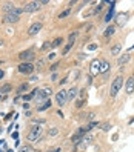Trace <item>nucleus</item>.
<instances>
[{
  "label": "nucleus",
  "instance_id": "nucleus-36",
  "mask_svg": "<svg viewBox=\"0 0 134 152\" xmlns=\"http://www.w3.org/2000/svg\"><path fill=\"white\" fill-rule=\"evenodd\" d=\"M96 49H97V45H96V43H93V45H90V46H88V51H96Z\"/></svg>",
  "mask_w": 134,
  "mask_h": 152
},
{
  "label": "nucleus",
  "instance_id": "nucleus-9",
  "mask_svg": "<svg viewBox=\"0 0 134 152\" xmlns=\"http://www.w3.org/2000/svg\"><path fill=\"white\" fill-rule=\"evenodd\" d=\"M19 57H20V60L23 63H29V60L34 59V52L33 51H23V52L19 54Z\"/></svg>",
  "mask_w": 134,
  "mask_h": 152
},
{
  "label": "nucleus",
  "instance_id": "nucleus-43",
  "mask_svg": "<svg viewBox=\"0 0 134 152\" xmlns=\"http://www.w3.org/2000/svg\"><path fill=\"white\" fill-rule=\"evenodd\" d=\"M23 109H29V105L28 103H23Z\"/></svg>",
  "mask_w": 134,
  "mask_h": 152
},
{
  "label": "nucleus",
  "instance_id": "nucleus-38",
  "mask_svg": "<svg viewBox=\"0 0 134 152\" xmlns=\"http://www.w3.org/2000/svg\"><path fill=\"white\" fill-rule=\"evenodd\" d=\"M56 59V52H51V54L48 55V60H54Z\"/></svg>",
  "mask_w": 134,
  "mask_h": 152
},
{
  "label": "nucleus",
  "instance_id": "nucleus-28",
  "mask_svg": "<svg viewBox=\"0 0 134 152\" xmlns=\"http://www.w3.org/2000/svg\"><path fill=\"white\" fill-rule=\"evenodd\" d=\"M109 129H111V124L108 123V121H106V123H103V124H102V131L108 132V131H109Z\"/></svg>",
  "mask_w": 134,
  "mask_h": 152
},
{
  "label": "nucleus",
  "instance_id": "nucleus-11",
  "mask_svg": "<svg viewBox=\"0 0 134 152\" xmlns=\"http://www.w3.org/2000/svg\"><path fill=\"white\" fill-rule=\"evenodd\" d=\"M40 29H42V23H40V22H37V23L31 25V28L28 29V34H29V36H37V34L40 32Z\"/></svg>",
  "mask_w": 134,
  "mask_h": 152
},
{
  "label": "nucleus",
  "instance_id": "nucleus-16",
  "mask_svg": "<svg viewBox=\"0 0 134 152\" xmlns=\"http://www.w3.org/2000/svg\"><path fill=\"white\" fill-rule=\"evenodd\" d=\"M114 32H116V26H114V25H109L108 28L105 29L103 36H105V37H111V36H114Z\"/></svg>",
  "mask_w": 134,
  "mask_h": 152
},
{
  "label": "nucleus",
  "instance_id": "nucleus-6",
  "mask_svg": "<svg viewBox=\"0 0 134 152\" xmlns=\"http://www.w3.org/2000/svg\"><path fill=\"white\" fill-rule=\"evenodd\" d=\"M34 69L36 68H34L33 63H20L19 64V72H22V74H31Z\"/></svg>",
  "mask_w": 134,
  "mask_h": 152
},
{
  "label": "nucleus",
  "instance_id": "nucleus-40",
  "mask_svg": "<svg viewBox=\"0 0 134 152\" xmlns=\"http://www.w3.org/2000/svg\"><path fill=\"white\" fill-rule=\"evenodd\" d=\"M34 95H33V94H28V95H25V100H31V98H33Z\"/></svg>",
  "mask_w": 134,
  "mask_h": 152
},
{
  "label": "nucleus",
  "instance_id": "nucleus-12",
  "mask_svg": "<svg viewBox=\"0 0 134 152\" xmlns=\"http://www.w3.org/2000/svg\"><path fill=\"white\" fill-rule=\"evenodd\" d=\"M125 91L126 94H133L134 92V77H129L125 83Z\"/></svg>",
  "mask_w": 134,
  "mask_h": 152
},
{
  "label": "nucleus",
  "instance_id": "nucleus-17",
  "mask_svg": "<svg viewBox=\"0 0 134 152\" xmlns=\"http://www.w3.org/2000/svg\"><path fill=\"white\" fill-rule=\"evenodd\" d=\"M129 54H123V55H120L119 57V60H117V63H119V66H122V64H125V63H128L129 62Z\"/></svg>",
  "mask_w": 134,
  "mask_h": 152
},
{
  "label": "nucleus",
  "instance_id": "nucleus-3",
  "mask_svg": "<svg viewBox=\"0 0 134 152\" xmlns=\"http://www.w3.org/2000/svg\"><path fill=\"white\" fill-rule=\"evenodd\" d=\"M56 101H57V105H59V106L66 105V101H68V91L60 89L59 92L56 94Z\"/></svg>",
  "mask_w": 134,
  "mask_h": 152
},
{
  "label": "nucleus",
  "instance_id": "nucleus-1",
  "mask_svg": "<svg viewBox=\"0 0 134 152\" xmlns=\"http://www.w3.org/2000/svg\"><path fill=\"white\" fill-rule=\"evenodd\" d=\"M31 94H33V95L36 97L39 101H46V100H48V97L52 94V89H51V88H45V89H34Z\"/></svg>",
  "mask_w": 134,
  "mask_h": 152
},
{
  "label": "nucleus",
  "instance_id": "nucleus-19",
  "mask_svg": "<svg viewBox=\"0 0 134 152\" xmlns=\"http://www.w3.org/2000/svg\"><path fill=\"white\" fill-rule=\"evenodd\" d=\"M120 49H122V45H120V43H116L113 48H111V54H113V55H119Z\"/></svg>",
  "mask_w": 134,
  "mask_h": 152
},
{
  "label": "nucleus",
  "instance_id": "nucleus-37",
  "mask_svg": "<svg viewBox=\"0 0 134 152\" xmlns=\"http://www.w3.org/2000/svg\"><path fill=\"white\" fill-rule=\"evenodd\" d=\"M83 103H85V100H83V98H80V100L77 101V105H76V106H77V108H82Z\"/></svg>",
  "mask_w": 134,
  "mask_h": 152
},
{
  "label": "nucleus",
  "instance_id": "nucleus-32",
  "mask_svg": "<svg viewBox=\"0 0 134 152\" xmlns=\"http://www.w3.org/2000/svg\"><path fill=\"white\" fill-rule=\"evenodd\" d=\"M31 149H29V146H20V149H19V152H29Z\"/></svg>",
  "mask_w": 134,
  "mask_h": 152
},
{
  "label": "nucleus",
  "instance_id": "nucleus-30",
  "mask_svg": "<svg viewBox=\"0 0 134 152\" xmlns=\"http://www.w3.org/2000/svg\"><path fill=\"white\" fill-rule=\"evenodd\" d=\"M102 9H103V3H99V6H96V9H94V14H99Z\"/></svg>",
  "mask_w": 134,
  "mask_h": 152
},
{
  "label": "nucleus",
  "instance_id": "nucleus-47",
  "mask_svg": "<svg viewBox=\"0 0 134 152\" xmlns=\"http://www.w3.org/2000/svg\"><path fill=\"white\" fill-rule=\"evenodd\" d=\"M74 152H76V151H74Z\"/></svg>",
  "mask_w": 134,
  "mask_h": 152
},
{
  "label": "nucleus",
  "instance_id": "nucleus-8",
  "mask_svg": "<svg viewBox=\"0 0 134 152\" xmlns=\"http://www.w3.org/2000/svg\"><path fill=\"white\" fill-rule=\"evenodd\" d=\"M91 69H90V72H91V75H97V74H100V60H93L91 62Z\"/></svg>",
  "mask_w": 134,
  "mask_h": 152
},
{
  "label": "nucleus",
  "instance_id": "nucleus-39",
  "mask_svg": "<svg viewBox=\"0 0 134 152\" xmlns=\"http://www.w3.org/2000/svg\"><path fill=\"white\" fill-rule=\"evenodd\" d=\"M57 68H59V63H54V64H52V66H51V71L54 72V71L57 69Z\"/></svg>",
  "mask_w": 134,
  "mask_h": 152
},
{
  "label": "nucleus",
  "instance_id": "nucleus-24",
  "mask_svg": "<svg viewBox=\"0 0 134 152\" xmlns=\"http://www.w3.org/2000/svg\"><path fill=\"white\" fill-rule=\"evenodd\" d=\"M77 36H79V32H71V34H70V37H68L70 43H74V40L77 39Z\"/></svg>",
  "mask_w": 134,
  "mask_h": 152
},
{
  "label": "nucleus",
  "instance_id": "nucleus-7",
  "mask_svg": "<svg viewBox=\"0 0 134 152\" xmlns=\"http://www.w3.org/2000/svg\"><path fill=\"white\" fill-rule=\"evenodd\" d=\"M39 8H40L39 2H29L28 5L23 6V13H36V11H39Z\"/></svg>",
  "mask_w": 134,
  "mask_h": 152
},
{
  "label": "nucleus",
  "instance_id": "nucleus-15",
  "mask_svg": "<svg viewBox=\"0 0 134 152\" xmlns=\"http://www.w3.org/2000/svg\"><path fill=\"white\" fill-rule=\"evenodd\" d=\"M77 94H79V89L76 88V86H72V88L68 91V100H74V98L77 97Z\"/></svg>",
  "mask_w": 134,
  "mask_h": 152
},
{
  "label": "nucleus",
  "instance_id": "nucleus-21",
  "mask_svg": "<svg viewBox=\"0 0 134 152\" xmlns=\"http://www.w3.org/2000/svg\"><path fill=\"white\" fill-rule=\"evenodd\" d=\"M114 17V8H109V11H108V14H106V17L103 18V20L106 22V23H108V22H111V18Z\"/></svg>",
  "mask_w": 134,
  "mask_h": 152
},
{
  "label": "nucleus",
  "instance_id": "nucleus-14",
  "mask_svg": "<svg viewBox=\"0 0 134 152\" xmlns=\"http://www.w3.org/2000/svg\"><path fill=\"white\" fill-rule=\"evenodd\" d=\"M109 71V62L108 60H100V74H106Z\"/></svg>",
  "mask_w": 134,
  "mask_h": 152
},
{
  "label": "nucleus",
  "instance_id": "nucleus-33",
  "mask_svg": "<svg viewBox=\"0 0 134 152\" xmlns=\"http://www.w3.org/2000/svg\"><path fill=\"white\" fill-rule=\"evenodd\" d=\"M66 16H70V9L63 11V13H62V14H60V16H59V18H65V17H66Z\"/></svg>",
  "mask_w": 134,
  "mask_h": 152
},
{
  "label": "nucleus",
  "instance_id": "nucleus-31",
  "mask_svg": "<svg viewBox=\"0 0 134 152\" xmlns=\"http://www.w3.org/2000/svg\"><path fill=\"white\" fill-rule=\"evenodd\" d=\"M96 126H99V123H97V121H91V123H90V126H86V128H88V131H91V129L96 128Z\"/></svg>",
  "mask_w": 134,
  "mask_h": 152
},
{
  "label": "nucleus",
  "instance_id": "nucleus-46",
  "mask_svg": "<svg viewBox=\"0 0 134 152\" xmlns=\"http://www.w3.org/2000/svg\"><path fill=\"white\" fill-rule=\"evenodd\" d=\"M0 152H2V151H0Z\"/></svg>",
  "mask_w": 134,
  "mask_h": 152
},
{
  "label": "nucleus",
  "instance_id": "nucleus-27",
  "mask_svg": "<svg viewBox=\"0 0 134 152\" xmlns=\"http://www.w3.org/2000/svg\"><path fill=\"white\" fill-rule=\"evenodd\" d=\"M43 64H45V62H43V60H37V63H36V66H34V68H37V69H42V68H43Z\"/></svg>",
  "mask_w": 134,
  "mask_h": 152
},
{
  "label": "nucleus",
  "instance_id": "nucleus-44",
  "mask_svg": "<svg viewBox=\"0 0 134 152\" xmlns=\"http://www.w3.org/2000/svg\"><path fill=\"white\" fill-rule=\"evenodd\" d=\"M3 75H5V72H3L2 69H0V78H3Z\"/></svg>",
  "mask_w": 134,
  "mask_h": 152
},
{
  "label": "nucleus",
  "instance_id": "nucleus-22",
  "mask_svg": "<svg viewBox=\"0 0 134 152\" xmlns=\"http://www.w3.org/2000/svg\"><path fill=\"white\" fill-rule=\"evenodd\" d=\"M82 137H83V135H80V134H76V135H72L71 141L74 143V144H79V143H80V140H82Z\"/></svg>",
  "mask_w": 134,
  "mask_h": 152
},
{
  "label": "nucleus",
  "instance_id": "nucleus-26",
  "mask_svg": "<svg viewBox=\"0 0 134 152\" xmlns=\"http://www.w3.org/2000/svg\"><path fill=\"white\" fill-rule=\"evenodd\" d=\"M48 134H49V137H56L57 134H59V128H52L51 131L48 132Z\"/></svg>",
  "mask_w": 134,
  "mask_h": 152
},
{
  "label": "nucleus",
  "instance_id": "nucleus-45",
  "mask_svg": "<svg viewBox=\"0 0 134 152\" xmlns=\"http://www.w3.org/2000/svg\"><path fill=\"white\" fill-rule=\"evenodd\" d=\"M0 46H2V40H0Z\"/></svg>",
  "mask_w": 134,
  "mask_h": 152
},
{
  "label": "nucleus",
  "instance_id": "nucleus-2",
  "mask_svg": "<svg viewBox=\"0 0 134 152\" xmlns=\"http://www.w3.org/2000/svg\"><path fill=\"white\" fill-rule=\"evenodd\" d=\"M123 86V78L119 75V77H116L113 80V83H111V91H109V95L111 97H116L117 95V92L120 91V88Z\"/></svg>",
  "mask_w": 134,
  "mask_h": 152
},
{
  "label": "nucleus",
  "instance_id": "nucleus-20",
  "mask_svg": "<svg viewBox=\"0 0 134 152\" xmlns=\"http://www.w3.org/2000/svg\"><path fill=\"white\" fill-rule=\"evenodd\" d=\"M48 108H51V100H46V101H43L39 108H37V111H45V109H48Z\"/></svg>",
  "mask_w": 134,
  "mask_h": 152
},
{
  "label": "nucleus",
  "instance_id": "nucleus-25",
  "mask_svg": "<svg viewBox=\"0 0 134 152\" xmlns=\"http://www.w3.org/2000/svg\"><path fill=\"white\" fill-rule=\"evenodd\" d=\"M26 89H28V83H23V85H20V86H19L17 92H19V94H22V92H23V91H26Z\"/></svg>",
  "mask_w": 134,
  "mask_h": 152
},
{
  "label": "nucleus",
  "instance_id": "nucleus-34",
  "mask_svg": "<svg viewBox=\"0 0 134 152\" xmlns=\"http://www.w3.org/2000/svg\"><path fill=\"white\" fill-rule=\"evenodd\" d=\"M49 46H51V43H49V41H45L43 46H42V49H43V51H46V49H48Z\"/></svg>",
  "mask_w": 134,
  "mask_h": 152
},
{
  "label": "nucleus",
  "instance_id": "nucleus-18",
  "mask_svg": "<svg viewBox=\"0 0 134 152\" xmlns=\"http://www.w3.org/2000/svg\"><path fill=\"white\" fill-rule=\"evenodd\" d=\"M3 9H5V13H6V14H13V13H14V9H16V6H14L13 3H6V5L3 6Z\"/></svg>",
  "mask_w": 134,
  "mask_h": 152
},
{
  "label": "nucleus",
  "instance_id": "nucleus-10",
  "mask_svg": "<svg viewBox=\"0 0 134 152\" xmlns=\"http://www.w3.org/2000/svg\"><path fill=\"white\" fill-rule=\"evenodd\" d=\"M116 22H117L119 26H125L126 22H128V14H126V13L117 14V16H116Z\"/></svg>",
  "mask_w": 134,
  "mask_h": 152
},
{
  "label": "nucleus",
  "instance_id": "nucleus-5",
  "mask_svg": "<svg viewBox=\"0 0 134 152\" xmlns=\"http://www.w3.org/2000/svg\"><path fill=\"white\" fill-rule=\"evenodd\" d=\"M91 141H93V135L88 132L86 135H83V137H82V140H80V143L77 144V147H79L80 151H82V149H86V146H90Z\"/></svg>",
  "mask_w": 134,
  "mask_h": 152
},
{
  "label": "nucleus",
  "instance_id": "nucleus-23",
  "mask_svg": "<svg viewBox=\"0 0 134 152\" xmlns=\"http://www.w3.org/2000/svg\"><path fill=\"white\" fill-rule=\"evenodd\" d=\"M11 91V85H3L2 88H0V92L2 94H6V92H9Z\"/></svg>",
  "mask_w": 134,
  "mask_h": 152
},
{
  "label": "nucleus",
  "instance_id": "nucleus-42",
  "mask_svg": "<svg viewBox=\"0 0 134 152\" xmlns=\"http://www.w3.org/2000/svg\"><path fill=\"white\" fill-rule=\"evenodd\" d=\"M66 82H68V78H66V77H65V78H63V80H62V82H60V85H65V83H66Z\"/></svg>",
  "mask_w": 134,
  "mask_h": 152
},
{
  "label": "nucleus",
  "instance_id": "nucleus-29",
  "mask_svg": "<svg viewBox=\"0 0 134 152\" xmlns=\"http://www.w3.org/2000/svg\"><path fill=\"white\" fill-rule=\"evenodd\" d=\"M62 41H63L62 39H56V40H54V41H52V43H51V46H52V48H57V46H59L60 43H62Z\"/></svg>",
  "mask_w": 134,
  "mask_h": 152
},
{
  "label": "nucleus",
  "instance_id": "nucleus-35",
  "mask_svg": "<svg viewBox=\"0 0 134 152\" xmlns=\"http://www.w3.org/2000/svg\"><path fill=\"white\" fill-rule=\"evenodd\" d=\"M71 46H72V43H68L66 46H65V49H63V54H66V52H68V51H70V49H71Z\"/></svg>",
  "mask_w": 134,
  "mask_h": 152
},
{
  "label": "nucleus",
  "instance_id": "nucleus-4",
  "mask_svg": "<svg viewBox=\"0 0 134 152\" xmlns=\"http://www.w3.org/2000/svg\"><path fill=\"white\" fill-rule=\"evenodd\" d=\"M42 137V128L40 126H34L31 131H29L28 134V140L29 141H36V140H39Z\"/></svg>",
  "mask_w": 134,
  "mask_h": 152
},
{
  "label": "nucleus",
  "instance_id": "nucleus-13",
  "mask_svg": "<svg viewBox=\"0 0 134 152\" xmlns=\"http://www.w3.org/2000/svg\"><path fill=\"white\" fill-rule=\"evenodd\" d=\"M19 20H20V16H16V14H6L5 18H3L5 23H16Z\"/></svg>",
  "mask_w": 134,
  "mask_h": 152
},
{
  "label": "nucleus",
  "instance_id": "nucleus-41",
  "mask_svg": "<svg viewBox=\"0 0 134 152\" xmlns=\"http://www.w3.org/2000/svg\"><path fill=\"white\" fill-rule=\"evenodd\" d=\"M39 3H40V5H48L49 0H42V2H39Z\"/></svg>",
  "mask_w": 134,
  "mask_h": 152
}]
</instances>
